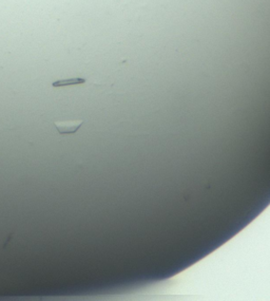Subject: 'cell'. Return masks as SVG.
I'll list each match as a JSON object with an SVG mask.
<instances>
[{
	"label": "cell",
	"instance_id": "cell-1",
	"mask_svg": "<svg viewBox=\"0 0 270 301\" xmlns=\"http://www.w3.org/2000/svg\"><path fill=\"white\" fill-rule=\"evenodd\" d=\"M82 124H83L82 120L55 122V127H56L57 131L59 133H61V134H70V133L76 132Z\"/></svg>",
	"mask_w": 270,
	"mask_h": 301
},
{
	"label": "cell",
	"instance_id": "cell-2",
	"mask_svg": "<svg viewBox=\"0 0 270 301\" xmlns=\"http://www.w3.org/2000/svg\"><path fill=\"white\" fill-rule=\"evenodd\" d=\"M85 80L80 79V78H74V79H69V80H60L56 81L52 84L53 87H66V86H74V85H80L84 84Z\"/></svg>",
	"mask_w": 270,
	"mask_h": 301
}]
</instances>
